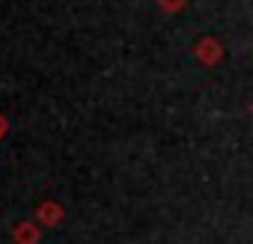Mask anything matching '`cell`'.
Returning <instances> with one entry per match:
<instances>
[{
	"label": "cell",
	"instance_id": "1",
	"mask_svg": "<svg viewBox=\"0 0 253 244\" xmlns=\"http://www.w3.org/2000/svg\"><path fill=\"white\" fill-rule=\"evenodd\" d=\"M194 57L203 63V66H217L223 60V45L214 39V36H203L194 48Z\"/></svg>",
	"mask_w": 253,
	"mask_h": 244
},
{
	"label": "cell",
	"instance_id": "3",
	"mask_svg": "<svg viewBox=\"0 0 253 244\" xmlns=\"http://www.w3.org/2000/svg\"><path fill=\"white\" fill-rule=\"evenodd\" d=\"M247 110H250V116H253V101H250V107H247Z\"/></svg>",
	"mask_w": 253,
	"mask_h": 244
},
{
	"label": "cell",
	"instance_id": "2",
	"mask_svg": "<svg viewBox=\"0 0 253 244\" xmlns=\"http://www.w3.org/2000/svg\"><path fill=\"white\" fill-rule=\"evenodd\" d=\"M161 6L167 12H179V9H185V0H161Z\"/></svg>",
	"mask_w": 253,
	"mask_h": 244
}]
</instances>
